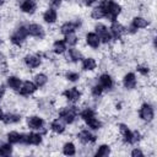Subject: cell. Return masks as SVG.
Returning <instances> with one entry per match:
<instances>
[{
    "label": "cell",
    "mask_w": 157,
    "mask_h": 157,
    "mask_svg": "<svg viewBox=\"0 0 157 157\" xmlns=\"http://www.w3.org/2000/svg\"><path fill=\"white\" fill-rule=\"evenodd\" d=\"M99 5L104 10V18H107L109 22L118 20L119 15L123 11L121 5L119 2H117L115 0H101Z\"/></svg>",
    "instance_id": "1"
},
{
    "label": "cell",
    "mask_w": 157,
    "mask_h": 157,
    "mask_svg": "<svg viewBox=\"0 0 157 157\" xmlns=\"http://www.w3.org/2000/svg\"><path fill=\"white\" fill-rule=\"evenodd\" d=\"M118 129L119 132L121 135V139L124 141V144L128 145H135L141 140V134L137 130H131L126 124L124 123H119L118 124Z\"/></svg>",
    "instance_id": "2"
},
{
    "label": "cell",
    "mask_w": 157,
    "mask_h": 157,
    "mask_svg": "<svg viewBox=\"0 0 157 157\" xmlns=\"http://www.w3.org/2000/svg\"><path fill=\"white\" fill-rule=\"evenodd\" d=\"M78 112H80V109L75 104H72V105H65V107H61L58 110V118H60L66 125H71L77 119Z\"/></svg>",
    "instance_id": "3"
},
{
    "label": "cell",
    "mask_w": 157,
    "mask_h": 157,
    "mask_svg": "<svg viewBox=\"0 0 157 157\" xmlns=\"http://www.w3.org/2000/svg\"><path fill=\"white\" fill-rule=\"evenodd\" d=\"M28 37L27 32V25H18L10 34L9 40L13 47H21Z\"/></svg>",
    "instance_id": "4"
},
{
    "label": "cell",
    "mask_w": 157,
    "mask_h": 157,
    "mask_svg": "<svg viewBox=\"0 0 157 157\" xmlns=\"http://www.w3.org/2000/svg\"><path fill=\"white\" fill-rule=\"evenodd\" d=\"M43 142V134L39 131H29V132H21V142L26 146H39Z\"/></svg>",
    "instance_id": "5"
},
{
    "label": "cell",
    "mask_w": 157,
    "mask_h": 157,
    "mask_svg": "<svg viewBox=\"0 0 157 157\" xmlns=\"http://www.w3.org/2000/svg\"><path fill=\"white\" fill-rule=\"evenodd\" d=\"M26 124H27V128L29 130H33V131H42V134H45L47 130H44V126H45V120L44 118H42L40 115H37V114H33V115H28L26 118Z\"/></svg>",
    "instance_id": "6"
},
{
    "label": "cell",
    "mask_w": 157,
    "mask_h": 157,
    "mask_svg": "<svg viewBox=\"0 0 157 157\" xmlns=\"http://www.w3.org/2000/svg\"><path fill=\"white\" fill-rule=\"evenodd\" d=\"M82 27V18L80 17H76L74 20H70V21H65L60 25L59 27V32L65 36L67 33H72V32H76L77 29H80Z\"/></svg>",
    "instance_id": "7"
},
{
    "label": "cell",
    "mask_w": 157,
    "mask_h": 157,
    "mask_svg": "<svg viewBox=\"0 0 157 157\" xmlns=\"http://www.w3.org/2000/svg\"><path fill=\"white\" fill-rule=\"evenodd\" d=\"M94 32L99 37L102 44H110L113 42V38H112V34L109 32V28L104 23H101V22L96 23L94 25Z\"/></svg>",
    "instance_id": "8"
},
{
    "label": "cell",
    "mask_w": 157,
    "mask_h": 157,
    "mask_svg": "<svg viewBox=\"0 0 157 157\" xmlns=\"http://www.w3.org/2000/svg\"><path fill=\"white\" fill-rule=\"evenodd\" d=\"M139 118L146 123H151L155 119V108L151 103L145 102L139 108Z\"/></svg>",
    "instance_id": "9"
},
{
    "label": "cell",
    "mask_w": 157,
    "mask_h": 157,
    "mask_svg": "<svg viewBox=\"0 0 157 157\" xmlns=\"http://www.w3.org/2000/svg\"><path fill=\"white\" fill-rule=\"evenodd\" d=\"M23 64L29 70L38 69L42 65V56H40L39 53H36V54H26L23 56Z\"/></svg>",
    "instance_id": "10"
},
{
    "label": "cell",
    "mask_w": 157,
    "mask_h": 157,
    "mask_svg": "<svg viewBox=\"0 0 157 157\" xmlns=\"http://www.w3.org/2000/svg\"><path fill=\"white\" fill-rule=\"evenodd\" d=\"M27 32H28L29 37L36 38V39H44V37H45L44 27L39 23H36V22H32V23L27 25Z\"/></svg>",
    "instance_id": "11"
},
{
    "label": "cell",
    "mask_w": 157,
    "mask_h": 157,
    "mask_svg": "<svg viewBox=\"0 0 157 157\" xmlns=\"http://www.w3.org/2000/svg\"><path fill=\"white\" fill-rule=\"evenodd\" d=\"M109 32L112 34L113 40H120L125 34V26L123 23H120L118 20H115V21L110 22Z\"/></svg>",
    "instance_id": "12"
},
{
    "label": "cell",
    "mask_w": 157,
    "mask_h": 157,
    "mask_svg": "<svg viewBox=\"0 0 157 157\" xmlns=\"http://www.w3.org/2000/svg\"><path fill=\"white\" fill-rule=\"evenodd\" d=\"M38 90V87L36 86V83L33 81H29V80H26V81H22L17 93L22 97H29L32 94L36 93V91Z\"/></svg>",
    "instance_id": "13"
},
{
    "label": "cell",
    "mask_w": 157,
    "mask_h": 157,
    "mask_svg": "<svg viewBox=\"0 0 157 157\" xmlns=\"http://www.w3.org/2000/svg\"><path fill=\"white\" fill-rule=\"evenodd\" d=\"M63 97L71 104H75L77 102H80L81 97H82V92L78 90V87H70L66 88L63 92Z\"/></svg>",
    "instance_id": "14"
},
{
    "label": "cell",
    "mask_w": 157,
    "mask_h": 157,
    "mask_svg": "<svg viewBox=\"0 0 157 157\" xmlns=\"http://www.w3.org/2000/svg\"><path fill=\"white\" fill-rule=\"evenodd\" d=\"M18 9L26 15H33L38 9V4L36 0H20Z\"/></svg>",
    "instance_id": "15"
},
{
    "label": "cell",
    "mask_w": 157,
    "mask_h": 157,
    "mask_svg": "<svg viewBox=\"0 0 157 157\" xmlns=\"http://www.w3.org/2000/svg\"><path fill=\"white\" fill-rule=\"evenodd\" d=\"M121 83L124 86L125 90L128 91H132L136 88L137 86V77L135 75V72H126L124 76H123V80H121Z\"/></svg>",
    "instance_id": "16"
},
{
    "label": "cell",
    "mask_w": 157,
    "mask_h": 157,
    "mask_svg": "<svg viewBox=\"0 0 157 157\" xmlns=\"http://www.w3.org/2000/svg\"><path fill=\"white\" fill-rule=\"evenodd\" d=\"M97 82L102 86V88H103L104 91H108V92H109V91H112V90L114 88V78H113L112 75L108 74V72L101 74Z\"/></svg>",
    "instance_id": "17"
},
{
    "label": "cell",
    "mask_w": 157,
    "mask_h": 157,
    "mask_svg": "<svg viewBox=\"0 0 157 157\" xmlns=\"http://www.w3.org/2000/svg\"><path fill=\"white\" fill-rule=\"evenodd\" d=\"M77 140L81 142V144H94L97 141V136L91 132V130L88 129H81L78 132H77Z\"/></svg>",
    "instance_id": "18"
},
{
    "label": "cell",
    "mask_w": 157,
    "mask_h": 157,
    "mask_svg": "<svg viewBox=\"0 0 157 157\" xmlns=\"http://www.w3.org/2000/svg\"><path fill=\"white\" fill-rule=\"evenodd\" d=\"M85 42H86V44L90 47V48H92V49H99V47H101V39H99V37L97 36V33L94 32V31H91V32H87L86 33V36H85Z\"/></svg>",
    "instance_id": "19"
},
{
    "label": "cell",
    "mask_w": 157,
    "mask_h": 157,
    "mask_svg": "<svg viewBox=\"0 0 157 157\" xmlns=\"http://www.w3.org/2000/svg\"><path fill=\"white\" fill-rule=\"evenodd\" d=\"M82 52L80 49H77L76 47H70L67 50H66V61L69 63H72V64H76L78 61L82 60Z\"/></svg>",
    "instance_id": "20"
},
{
    "label": "cell",
    "mask_w": 157,
    "mask_h": 157,
    "mask_svg": "<svg viewBox=\"0 0 157 157\" xmlns=\"http://www.w3.org/2000/svg\"><path fill=\"white\" fill-rule=\"evenodd\" d=\"M130 26H132L136 31H139V29H145V28H147V27L150 26V21H148L146 17L137 15V16H134V17L131 18Z\"/></svg>",
    "instance_id": "21"
},
{
    "label": "cell",
    "mask_w": 157,
    "mask_h": 157,
    "mask_svg": "<svg viewBox=\"0 0 157 157\" xmlns=\"http://www.w3.org/2000/svg\"><path fill=\"white\" fill-rule=\"evenodd\" d=\"M97 60L93 58V56H86V58H82L81 60V69L82 71H86V72H91V71H94L97 69Z\"/></svg>",
    "instance_id": "22"
},
{
    "label": "cell",
    "mask_w": 157,
    "mask_h": 157,
    "mask_svg": "<svg viewBox=\"0 0 157 157\" xmlns=\"http://www.w3.org/2000/svg\"><path fill=\"white\" fill-rule=\"evenodd\" d=\"M49 129H50L54 134L60 135V134H64V132H65V130H66V124H65L60 118H55V119H53V120L50 121Z\"/></svg>",
    "instance_id": "23"
},
{
    "label": "cell",
    "mask_w": 157,
    "mask_h": 157,
    "mask_svg": "<svg viewBox=\"0 0 157 157\" xmlns=\"http://www.w3.org/2000/svg\"><path fill=\"white\" fill-rule=\"evenodd\" d=\"M42 17H43V21L47 25H54L58 21V11L55 9H53V7H48L43 12Z\"/></svg>",
    "instance_id": "24"
},
{
    "label": "cell",
    "mask_w": 157,
    "mask_h": 157,
    "mask_svg": "<svg viewBox=\"0 0 157 157\" xmlns=\"http://www.w3.org/2000/svg\"><path fill=\"white\" fill-rule=\"evenodd\" d=\"M67 50V44L65 43L64 38L63 39H55L53 45H52V52L55 54V55H63L65 54Z\"/></svg>",
    "instance_id": "25"
},
{
    "label": "cell",
    "mask_w": 157,
    "mask_h": 157,
    "mask_svg": "<svg viewBox=\"0 0 157 157\" xmlns=\"http://www.w3.org/2000/svg\"><path fill=\"white\" fill-rule=\"evenodd\" d=\"M22 120V115L20 113H13V112H7L4 114L2 118V123L6 125H12V124H17Z\"/></svg>",
    "instance_id": "26"
},
{
    "label": "cell",
    "mask_w": 157,
    "mask_h": 157,
    "mask_svg": "<svg viewBox=\"0 0 157 157\" xmlns=\"http://www.w3.org/2000/svg\"><path fill=\"white\" fill-rule=\"evenodd\" d=\"M21 83H22V80L16 75H9L7 78H6V86L12 91L17 92L20 86H21Z\"/></svg>",
    "instance_id": "27"
},
{
    "label": "cell",
    "mask_w": 157,
    "mask_h": 157,
    "mask_svg": "<svg viewBox=\"0 0 157 157\" xmlns=\"http://www.w3.org/2000/svg\"><path fill=\"white\" fill-rule=\"evenodd\" d=\"M48 81H49V77L47 74L44 72H37L34 76H33V82L36 83V86L38 88H43L48 85Z\"/></svg>",
    "instance_id": "28"
},
{
    "label": "cell",
    "mask_w": 157,
    "mask_h": 157,
    "mask_svg": "<svg viewBox=\"0 0 157 157\" xmlns=\"http://www.w3.org/2000/svg\"><path fill=\"white\" fill-rule=\"evenodd\" d=\"M85 123H86V125L88 126V129H90V130H93V131L99 130V129H102V126H103L102 120H101V119H98L96 115H94V117L88 118L87 120H85Z\"/></svg>",
    "instance_id": "29"
},
{
    "label": "cell",
    "mask_w": 157,
    "mask_h": 157,
    "mask_svg": "<svg viewBox=\"0 0 157 157\" xmlns=\"http://www.w3.org/2000/svg\"><path fill=\"white\" fill-rule=\"evenodd\" d=\"M110 152H112V147L108 144H102L97 147V150L94 152V156L96 157H105V156H109Z\"/></svg>",
    "instance_id": "30"
},
{
    "label": "cell",
    "mask_w": 157,
    "mask_h": 157,
    "mask_svg": "<svg viewBox=\"0 0 157 157\" xmlns=\"http://www.w3.org/2000/svg\"><path fill=\"white\" fill-rule=\"evenodd\" d=\"M6 140H7V142L11 144V145H17V144L21 142V132L15 131V130L9 131V132L6 134Z\"/></svg>",
    "instance_id": "31"
},
{
    "label": "cell",
    "mask_w": 157,
    "mask_h": 157,
    "mask_svg": "<svg viewBox=\"0 0 157 157\" xmlns=\"http://www.w3.org/2000/svg\"><path fill=\"white\" fill-rule=\"evenodd\" d=\"M61 152L63 155L65 156H75L76 155V146L74 142L71 141H67L63 145V148H61Z\"/></svg>",
    "instance_id": "32"
},
{
    "label": "cell",
    "mask_w": 157,
    "mask_h": 157,
    "mask_svg": "<svg viewBox=\"0 0 157 157\" xmlns=\"http://www.w3.org/2000/svg\"><path fill=\"white\" fill-rule=\"evenodd\" d=\"M90 16H91V18H92V20H96V21L102 20V18H104V10H103V9H102V6L98 4L97 6H94V7L91 10Z\"/></svg>",
    "instance_id": "33"
},
{
    "label": "cell",
    "mask_w": 157,
    "mask_h": 157,
    "mask_svg": "<svg viewBox=\"0 0 157 157\" xmlns=\"http://www.w3.org/2000/svg\"><path fill=\"white\" fill-rule=\"evenodd\" d=\"M64 40L69 47H76L78 44V42H80V38L75 32H72V33L65 34L64 36Z\"/></svg>",
    "instance_id": "34"
},
{
    "label": "cell",
    "mask_w": 157,
    "mask_h": 157,
    "mask_svg": "<svg viewBox=\"0 0 157 157\" xmlns=\"http://www.w3.org/2000/svg\"><path fill=\"white\" fill-rule=\"evenodd\" d=\"M78 115H80V118L85 121V120H87L88 118L94 117V115H96V112H94V109H93V108H91V107H85V108L80 109Z\"/></svg>",
    "instance_id": "35"
},
{
    "label": "cell",
    "mask_w": 157,
    "mask_h": 157,
    "mask_svg": "<svg viewBox=\"0 0 157 157\" xmlns=\"http://www.w3.org/2000/svg\"><path fill=\"white\" fill-rule=\"evenodd\" d=\"M64 76H65V78H66V81L72 82V83L78 82L80 78H81V75H80L77 71H74V70H69V71H66Z\"/></svg>",
    "instance_id": "36"
},
{
    "label": "cell",
    "mask_w": 157,
    "mask_h": 157,
    "mask_svg": "<svg viewBox=\"0 0 157 157\" xmlns=\"http://www.w3.org/2000/svg\"><path fill=\"white\" fill-rule=\"evenodd\" d=\"M90 92H91V96H92V97H94V98H98V97H101V96L103 94L104 90L102 88V86H101L98 82H96V83H93V85L91 86V88H90Z\"/></svg>",
    "instance_id": "37"
},
{
    "label": "cell",
    "mask_w": 157,
    "mask_h": 157,
    "mask_svg": "<svg viewBox=\"0 0 157 157\" xmlns=\"http://www.w3.org/2000/svg\"><path fill=\"white\" fill-rule=\"evenodd\" d=\"M12 153V145L9 142H2L0 146V156L6 157Z\"/></svg>",
    "instance_id": "38"
},
{
    "label": "cell",
    "mask_w": 157,
    "mask_h": 157,
    "mask_svg": "<svg viewBox=\"0 0 157 157\" xmlns=\"http://www.w3.org/2000/svg\"><path fill=\"white\" fill-rule=\"evenodd\" d=\"M136 71L141 76H148L150 75V66L146 64H139V65H136Z\"/></svg>",
    "instance_id": "39"
},
{
    "label": "cell",
    "mask_w": 157,
    "mask_h": 157,
    "mask_svg": "<svg viewBox=\"0 0 157 157\" xmlns=\"http://www.w3.org/2000/svg\"><path fill=\"white\" fill-rule=\"evenodd\" d=\"M63 1H64V0H48V2H49V5H50V7H53V9H55V10L61 7Z\"/></svg>",
    "instance_id": "40"
},
{
    "label": "cell",
    "mask_w": 157,
    "mask_h": 157,
    "mask_svg": "<svg viewBox=\"0 0 157 157\" xmlns=\"http://www.w3.org/2000/svg\"><path fill=\"white\" fill-rule=\"evenodd\" d=\"M130 155H131L132 157H144V156H145V153L142 152V150H140L139 147L132 148L131 152H130Z\"/></svg>",
    "instance_id": "41"
},
{
    "label": "cell",
    "mask_w": 157,
    "mask_h": 157,
    "mask_svg": "<svg viewBox=\"0 0 157 157\" xmlns=\"http://www.w3.org/2000/svg\"><path fill=\"white\" fill-rule=\"evenodd\" d=\"M97 1H98V0H82V4H83L86 7H90V6L94 5Z\"/></svg>",
    "instance_id": "42"
},
{
    "label": "cell",
    "mask_w": 157,
    "mask_h": 157,
    "mask_svg": "<svg viewBox=\"0 0 157 157\" xmlns=\"http://www.w3.org/2000/svg\"><path fill=\"white\" fill-rule=\"evenodd\" d=\"M5 93H6V86H5L4 83H0V97L4 98Z\"/></svg>",
    "instance_id": "43"
},
{
    "label": "cell",
    "mask_w": 157,
    "mask_h": 157,
    "mask_svg": "<svg viewBox=\"0 0 157 157\" xmlns=\"http://www.w3.org/2000/svg\"><path fill=\"white\" fill-rule=\"evenodd\" d=\"M4 114H5V112L0 108V121H1V120H2V118H4Z\"/></svg>",
    "instance_id": "44"
},
{
    "label": "cell",
    "mask_w": 157,
    "mask_h": 157,
    "mask_svg": "<svg viewBox=\"0 0 157 157\" xmlns=\"http://www.w3.org/2000/svg\"><path fill=\"white\" fill-rule=\"evenodd\" d=\"M5 2H6V0H0V7H1V6H4V5H5Z\"/></svg>",
    "instance_id": "45"
},
{
    "label": "cell",
    "mask_w": 157,
    "mask_h": 157,
    "mask_svg": "<svg viewBox=\"0 0 157 157\" xmlns=\"http://www.w3.org/2000/svg\"><path fill=\"white\" fill-rule=\"evenodd\" d=\"M1 43H2V40H1V37H0V44H1Z\"/></svg>",
    "instance_id": "46"
},
{
    "label": "cell",
    "mask_w": 157,
    "mask_h": 157,
    "mask_svg": "<svg viewBox=\"0 0 157 157\" xmlns=\"http://www.w3.org/2000/svg\"><path fill=\"white\" fill-rule=\"evenodd\" d=\"M1 101H2V97H0V103H1Z\"/></svg>",
    "instance_id": "47"
},
{
    "label": "cell",
    "mask_w": 157,
    "mask_h": 157,
    "mask_svg": "<svg viewBox=\"0 0 157 157\" xmlns=\"http://www.w3.org/2000/svg\"><path fill=\"white\" fill-rule=\"evenodd\" d=\"M1 18H2V17H1V15H0V22H1Z\"/></svg>",
    "instance_id": "48"
},
{
    "label": "cell",
    "mask_w": 157,
    "mask_h": 157,
    "mask_svg": "<svg viewBox=\"0 0 157 157\" xmlns=\"http://www.w3.org/2000/svg\"><path fill=\"white\" fill-rule=\"evenodd\" d=\"M64 1H71V0H64Z\"/></svg>",
    "instance_id": "49"
}]
</instances>
